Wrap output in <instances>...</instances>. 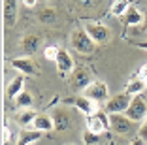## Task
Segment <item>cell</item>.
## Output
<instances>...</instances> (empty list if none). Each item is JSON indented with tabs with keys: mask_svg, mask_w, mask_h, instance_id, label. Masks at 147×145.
<instances>
[{
	"mask_svg": "<svg viewBox=\"0 0 147 145\" xmlns=\"http://www.w3.org/2000/svg\"><path fill=\"white\" fill-rule=\"evenodd\" d=\"M130 102H132V94L125 90V92L117 94L106 102V113H125L128 109Z\"/></svg>",
	"mask_w": 147,
	"mask_h": 145,
	"instance_id": "8992f818",
	"label": "cell"
},
{
	"mask_svg": "<svg viewBox=\"0 0 147 145\" xmlns=\"http://www.w3.org/2000/svg\"><path fill=\"white\" fill-rule=\"evenodd\" d=\"M79 6H83V8H89V6H92V0H76Z\"/></svg>",
	"mask_w": 147,
	"mask_h": 145,
	"instance_id": "4316f807",
	"label": "cell"
},
{
	"mask_svg": "<svg viewBox=\"0 0 147 145\" xmlns=\"http://www.w3.org/2000/svg\"><path fill=\"white\" fill-rule=\"evenodd\" d=\"M83 141H85V145H100V134L96 132H91V130H87L85 134H83Z\"/></svg>",
	"mask_w": 147,
	"mask_h": 145,
	"instance_id": "cb8c5ba5",
	"label": "cell"
},
{
	"mask_svg": "<svg viewBox=\"0 0 147 145\" xmlns=\"http://www.w3.org/2000/svg\"><path fill=\"white\" fill-rule=\"evenodd\" d=\"M74 104H76V107H78L81 113H85V115H92V113H94V102H92L91 98H87L85 94L74 98Z\"/></svg>",
	"mask_w": 147,
	"mask_h": 145,
	"instance_id": "9a60e30c",
	"label": "cell"
},
{
	"mask_svg": "<svg viewBox=\"0 0 147 145\" xmlns=\"http://www.w3.org/2000/svg\"><path fill=\"white\" fill-rule=\"evenodd\" d=\"M130 145H143V140H142V138H138V140H134Z\"/></svg>",
	"mask_w": 147,
	"mask_h": 145,
	"instance_id": "f546056e",
	"label": "cell"
},
{
	"mask_svg": "<svg viewBox=\"0 0 147 145\" xmlns=\"http://www.w3.org/2000/svg\"><path fill=\"white\" fill-rule=\"evenodd\" d=\"M143 28H145V30H147V11H145V13H143Z\"/></svg>",
	"mask_w": 147,
	"mask_h": 145,
	"instance_id": "4dcf8cb0",
	"label": "cell"
},
{
	"mask_svg": "<svg viewBox=\"0 0 147 145\" xmlns=\"http://www.w3.org/2000/svg\"><path fill=\"white\" fill-rule=\"evenodd\" d=\"M4 145H11V143H9V140H8V141H6V143H4Z\"/></svg>",
	"mask_w": 147,
	"mask_h": 145,
	"instance_id": "d6a6232c",
	"label": "cell"
},
{
	"mask_svg": "<svg viewBox=\"0 0 147 145\" xmlns=\"http://www.w3.org/2000/svg\"><path fill=\"white\" fill-rule=\"evenodd\" d=\"M32 126H34V130L49 132V130L55 128V123H53V119H51V117H47V115H38L34 121H32Z\"/></svg>",
	"mask_w": 147,
	"mask_h": 145,
	"instance_id": "e0dca14e",
	"label": "cell"
},
{
	"mask_svg": "<svg viewBox=\"0 0 147 145\" xmlns=\"http://www.w3.org/2000/svg\"><path fill=\"white\" fill-rule=\"evenodd\" d=\"M70 45L78 53H81V55H91L96 49V42L89 36V32H87L85 28H76L74 30L72 36H70Z\"/></svg>",
	"mask_w": 147,
	"mask_h": 145,
	"instance_id": "6da1fadb",
	"label": "cell"
},
{
	"mask_svg": "<svg viewBox=\"0 0 147 145\" xmlns=\"http://www.w3.org/2000/svg\"><path fill=\"white\" fill-rule=\"evenodd\" d=\"M143 21V15L140 13L138 8H134V6H128V9H126L125 13V23L126 25H138V23Z\"/></svg>",
	"mask_w": 147,
	"mask_h": 145,
	"instance_id": "ac0fdd59",
	"label": "cell"
},
{
	"mask_svg": "<svg viewBox=\"0 0 147 145\" xmlns=\"http://www.w3.org/2000/svg\"><path fill=\"white\" fill-rule=\"evenodd\" d=\"M143 87H145V79H143V77H134V79H130V81L126 83L125 90L134 96V94H140V92H142Z\"/></svg>",
	"mask_w": 147,
	"mask_h": 145,
	"instance_id": "d6986e66",
	"label": "cell"
},
{
	"mask_svg": "<svg viewBox=\"0 0 147 145\" xmlns=\"http://www.w3.org/2000/svg\"><path fill=\"white\" fill-rule=\"evenodd\" d=\"M53 123H55V130L57 132H64V130H68L70 126V111L66 109V107H57L55 111H53Z\"/></svg>",
	"mask_w": 147,
	"mask_h": 145,
	"instance_id": "30bf717a",
	"label": "cell"
},
{
	"mask_svg": "<svg viewBox=\"0 0 147 145\" xmlns=\"http://www.w3.org/2000/svg\"><path fill=\"white\" fill-rule=\"evenodd\" d=\"M125 115L128 117V119H132L134 123L145 121V115H147V102H145V98L142 96V92L132 96V102H130L128 109L125 111Z\"/></svg>",
	"mask_w": 147,
	"mask_h": 145,
	"instance_id": "7a4b0ae2",
	"label": "cell"
},
{
	"mask_svg": "<svg viewBox=\"0 0 147 145\" xmlns=\"http://www.w3.org/2000/svg\"><path fill=\"white\" fill-rule=\"evenodd\" d=\"M140 138H142L143 141H147V119L143 121V124L140 126Z\"/></svg>",
	"mask_w": 147,
	"mask_h": 145,
	"instance_id": "484cf974",
	"label": "cell"
},
{
	"mask_svg": "<svg viewBox=\"0 0 147 145\" xmlns=\"http://www.w3.org/2000/svg\"><path fill=\"white\" fill-rule=\"evenodd\" d=\"M87 98H91L94 104H100V102H108L109 100V92H108V85L104 81H92L91 85L83 90Z\"/></svg>",
	"mask_w": 147,
	"mask_h": 145,
	"instance_id": "5b68a950",
	"label": "cell"
},
{
	"mask_svg": "<svg viewBox=\"0 0 147 145\" xmlns=\"http://www.w3.org/2000/svg\"><path fill=\"white\" fill-rule=\"evenodd\" d=\"M15 19H17V0H6L4 4V21L8 26L15 25Z\"/></svg>",
	"mask_w": 147,
	"mask_h": 145,
	"instance_id": "4fadbf2b",
	"label": "cell"
},
{
	"mask_svg": "<svg viewBox=\"0 0 147 145\" xmlns=\"http://www.w3.org/2000/svg\"><path fill=\"white\" fill-rule=\"evenodd\" d=\"M109 123L115 134H128L134 126V121L128 119L125 113H109Z\"/></svg>",
	"mask_w": 147,
	"mask_h": 145,
	"instance_id": "52a82bcc",
	"label": "cell"
},
{
	"mask_svg": "<svg viewBox=\"0 0 147 145\" xmlns=\"http://www.w3.org/2000/svg\"><path fill=\"white\" fill-rule=\"evenodd\" d=\"M138 47H142V49H147V42H142V43H140Z\"/></svg>",
	"mask_w": 147,
	"mask_h": 145,
	"instance_id": "1f68e13d",
	"label": "cell"
},
{
	"mask_svg": "<svg viewBox=\"0 0 147 145\" xmlns=\"http://www.w3.org/2000/svg\"><path fill=\"white\" fill-rule=\"evenodd\" d=\"M57 70L61 74V77H64L66 74L72 72L74 68V60H72V55H70L66 49H59V55H57Z\"/></svg>",
	"mask_w": 147,
	"mask_h": 145,
	"instance_id": "9c48e42d",
	"label": "cell"
},
{
	"mask_svg": "<svg viewBox=\"0 0 147 145\" xmlns=\"http://www.w3.org/2000/svg\"><path fill=\"white\" fill-rule=\"evenodd\" d=\"M145 85H147V77H145Z\"/></svg>",
	"mask_w": 147,
	"mask_h": 145,
	"instance_id": "836d02e7",
	"label": "cell"
},
{
	"mask_svg": "<svg viewBox=\"0 0 147 145\" xmlns=\"http://www.w3.org/2000/svg\"><path fill=\"white\" fill-rule=\"evenodd\" d=\"M42 138V130H23L19 134L17 145H32L34 141H38Z\"/></svg>",
	"mask_w": 147,
	"mask_h": 145,
	"instance_id": "2e32d148",
	"label": "cell"
},
{
	"mask_svg": "<svg viewBox=\"0 0 147 145\" xmlns=\"http://www.w3.org/2000/svg\"><path fill=\"white\" fill-rule=\"evenodd\" d=\"M140 76H142L143 79L147 77V64H145V66H142V70H140Z\"/></svg>",
	"mask_w": 147,
	"mask_h": 145,
	"instance_id": "83f0119b",
	"label": "cell"
},
{
	"mask_svg": "<svg viewBox=\"0 0 147 145\" xmlns=\"http://www.w3.org/2000/svg\"><path fill=\"white\" fill-rule=\"evenodd\" d=\"M91 83H92L91 81V74H89V70H85V68H79L78 72L72 76V87L76 90H85Z\"/></svg>",
	"mask_w": 147,
	"mask_h": 145,
	"instance_id": "8fae6325",
	"label": "cell"
},
{
	"mask_svg": "<svg viewBox=\"0 0 147 145\" xmlns=\"http://www.w3.org/2000/svg\"><path fill=\"white\" fill-rule=\"evenodd\" d=\"M25 6L32 8V6H36V0H25Z\"/></svg>",
	"mask_w": 147,
	"mask_h": 145,
	"instance_id": "f1b7e54d",
	"label": "cell"
},
{
	"mask_svg": "<svg viewBox=\"0 0 147 145\" xmlns=\"http://www.w3.org/2000/svg\"><path fill=\"white\" fill-rule=\"evenodd\" d=\"M15 104H17L19 107H28L32 104V96L26 90H23V92L17 94V98H15Z\"/></svg>",
	"mask_w": 147,
	"mask_h": 145,
	"instance_id": "603a6c76",
	"label": "cell"
},
{
	"mask_svg": "<svg viewBox=\"0 0 147 145\" xmlns=\"http://www.w3.org/2000/svg\"><path fill=\"white\" fill-rule=\"evenodd\" d=\"M23 85H25V77L23 76H17L15 79L8 83V89H6V94H8L9 100H15L17 98V94L23 92Z\"/></svg>",
	"mask_w": 147,
	"mask_h": 145,
	"instance_id": "5bb4252c",
	"label": "cell"
},
{
	"mask_svg": "<svg viewBox=\"0 0 147 145\" xmlns=\"http://www.w3.org/2000/svg\"><path fill=\"white\" fill-rule=\"evenodd\" d=\"M11 66L17 72H21L23 76H34V74H38V68H36L34 60H30L28 57H17V59H13Z\"/></svg>",
	"mask_w": 147,
	"mask_h": 145,
	"instance_id": "ba28073f",
	"label": "cell"
},
{
	"mask_svg": "<svg viewBox=\"0 0 147 145\" xmlns=\"http://www.w3.org/2000/svg\"><path fill=\"white\" fill-rule=\"evenodd\" d=\"M36 117H38V115H36V113H34L32 109H28V107H25L23 111H19V113H17V123L25 126V124L32 123V121H34Z\"/></svg>",
	"mask_w": 147,
	"mask_h": 145,
	"instance_id": "44dd1931",
	"label": "cell"
},
{
	"mask_svg": "<svg viewBox=\"0 0 147 145\" xmlns=\"http://www.w3.org/2000/svg\"><path fill=\"white\" fill-rule=\"evenodd\" d=\"M111 128V123H109V113L106 115L104 111H94L92 115H87V130L96 134H102L106 130Z\"/></svg>",
	"mask_w": 147,
	"mask_h": 145,
	"instance_id": "3957f363",
	"label": "cell"
},
{
	"mask_svg": "<svg viewBox=\"0 0 147 145\" xmlns=\"http://www.w3.org/2000/svg\"><path fill=\"white\" fill-rule=\"evenodd\" d=\"M43 55L47 60H57V55H59V47L57 45H47L43 49Z\"/></svg>",
	"mask_w": 147,
	"mask_h": 145,
	"instance_id": "d4e9b609",
	"label": "cell"
},
{
	"mask_svg": "<svg viewBox=\"0 0 147 145\" xmlns=\"http://www.w3.org/2000/svg\"><path fill=\"white\" fill-rule=\"evenodd\" d=\"M57 19V13L53 8H42L38 11V21L43 23V25H51V23H55Z\"/></svg>",
	"mask_w": 147,
	"mask_h": 145,
	"instance_id": "ffe728a7",
	"label": "cell"
},
{
	"mask_svg": "<svg viewBox=\"0 0 147 145\" xmlns=\"http://www.w3.org/2000/svg\"><path fill=\"white\" fill-rule=\"evenodd\" d=\"M128 0H115L111 4V13L115 15V17H121V15H125L126 9H128Z\"/></svg>",
	"mask_w": 147,
	"mask_h": 145,
	"instance_id": "7402d4cb",
	"label": "cell"
},
{
	"mask_svg": "<svg viewBox=\"0 0 147 145\" xmlns=\"http://www.w3.org/2000/svg\"><path fill=\"white\" fill-rule=\"evenodd\" d=\"M40 45H42V38H40L38 34H26L25 38L21 40V47H23V51H25L26 55L38 53Z\"/></svg>",
	"mask_w": 147,
	"mask_h": 145,
	"instance_id": "7c38bea8",
	"label": "cell"
},
{
	"mask_svg": "<svg viewBox=\"0 0 147 145\" xmlns=\"http://www.w3.org/2000/svg\"><path fill=\"white\" fill-rule=\"evenodd\" d=\"M85 30L89 32V36H91L98 45L100 43H108L109 38H111V30H109L106 25L96 23V21H87L85 23Z\"/></svg>",
	"mask_w": 147,
	"mask_h": 145,
	"instance_id": "277c9868",
	"label": "cell"
}]
</instances>
